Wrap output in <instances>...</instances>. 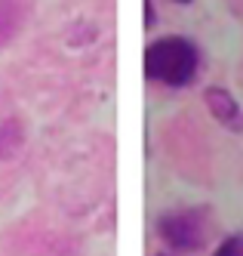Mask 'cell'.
I'll use <instances>...</instances> for the list:
<instances>
[{
  "mask_svg": "<svg viewBox=\"0 0 243 256\" xmlns=\"http://www.w3.org/2000/svg\"><path fill=\"white\" fill-rule=\"evenodd\" d=\"M197 68H200V52L188 38H182V34L157 38L145 50V78L166 84L173 90L188 86L197 78Z\"/></svg>",
  "mask_w": 243,
  "mask_h": 256,
  "instance_id": "6da1fadb",
  "label": "cell"
},
{
  "mask_svg": "<svg viewBox=\"0 0 243 256\" xmlns=\"http://www.w3.org/2000/svg\"><path fill=\"white\" fill-rule=\"evenodd\" d=\"M157 234L163 238L166 247H173L179 253L200 250L203 241H207V216H203V210H194V207L173 210V213L160 216Z\"/></svg>",
  "mask_w": 243,
  "mask_h": 256,
  "instance_id": "7a4b0ae2",
  "label": "cell"
},
{
  "mask_svg": "<svg viewBox=\"0 0 243 256\" xmlns=\"http://www.w3.org/2000/svg\"><path fill=\"white\" fill-rule=\"evenodd\" d=\"M207 108H210V114L222 126H231V130H240V126H243V120H240V105H237V99L228 93L225 86H210L207 90Z\"/></svg>",
  "mask_w": 243,
  "mask_h": 256,
  "instance_id": "3957f363",
  "label": "cell"
},
{
  "mask_svg": "<svg viewBox=\"0 0 243 256\" xmlns=\"http://www.w3.org/2000/svg\"><path fill=\"white\" fill-rule=\"evenodd\" d=\"M22 19H25V12L15 0H0V46L15 38V31L22 28Z\"/></svg>",
  "mask_w": 243,
  "mask_h": 256,
  "instance_id": "277c9868",
  "label": "cell"
},
{
  "mask_svg": "<svg viewBox=\"0 0 243 256\" xmlns=\"http://www.w3.org/2000/svg\"><path fill=\"white\" fill-rule=\"evenodd\" d=\"M22 139L25 133L18 126V120H0V158H9L22 145Z\"/></svg>",
  "mask_w": 243,
  "mask_h": 256,
  "instance_id": "5b68a950",
  "label": "cell"
},
{
  "mask_svg": "<svg viewBox=\"0 0 243 256\" xmlns=\"http://www.w3.org/2000/svg\"><path fill=\"white\" fill-rule=\"evenodd\" d=\"M213 256H243V234H231V238H225V241L216 247Z\"/></svg>",
  "mask_w": 243,
  "mask_h": 256,
  "instance_id": "8992f818",
  "label": "cell"
},
{
  "mask_svg": "<svg viewBox=\"0 0 243 256\" xmlns=\"http://www.w3.org/2000/svg\"><path fill=\"white\" fill-rule=\"evenodd\" d=\"M145 25L148 28L154 25V4H151V0H145Z\"/></svg>",
  "mask_w": 243,
  "mask_h": 256,
  "instance_id": "52a82bcc",
  "label": "cell"
},
{
  "mask_svg": "<svg viewBox=\"0 0 243 256\" xmlns=\"http://www.w3.org/2000/svg\"><path fill=\"white\" fill-rule=\"evenodd\" d=\"M179 4H191V0H179Z\"/></svg>",
  "mask_w": 243,
  "mask_h": 256,
  "instance_id": "ba28073f",
  "label": "cell"
}]
</instances>
